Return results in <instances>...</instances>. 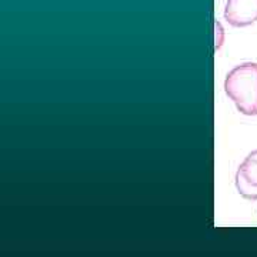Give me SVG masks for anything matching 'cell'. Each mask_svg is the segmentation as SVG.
Returning <instances> with one entry per match:
<instances>
[{
	"label": "cell",
	"mask_w": 257,
	"mask_h": 257,
	"mask_svg": "<svg viewBox=\"0 0 257 257\" xmlns=\"http://www.w3.org/2000/svg\"><path fill=\"white\" fill-rule=\"evenodd\" d=\"M224 92L246 116L257 114V63H241L231 69L224 80Z\"/></svg>",
	"instance_id": "6da1fadb"
},
{
	"label": "cell",
	"mask_w": 257,
	"mask_h": 257,
	"mask_svg": "<svg viewBox=\"0 0 257 257\" xmlns=\"http://www.w3.org/2000/svg\"><path fill=\"white\" fill-rule=\"evenodd\" d=\"M236 189L247 200H257V150L251 152L236 173Z\"/></svg>",
	"instance_id": "7a4b0ae2"
},
{
	"label": "cell",
	"mask_w": 257,
	"mask_h": 257,
	"mask_svg": "<svg viewBox=\"0 0 257 257\" xmlns=\"http://www.w3.org/2000/svg\"><path fill=\"white\" fill-rule=\"evenodd\" d=\"M214 26H216V49H219L221 46V42H223V28L219 22H216Z\"/></svg>",
	"instance_id": "277c9868"
},
{
	"label": "cell",
	"mask_w": 257,
	"mask_h": 257,
	"mask_svg": "<svg viewBox=\"0 0 257 257\" xmlns=\"http://www.w3.org/2000/svg\"><path fill=\"white\" fill-rule=\"evenodd\" d=\"M224 19L234 28H246L257 22V0H227Z\"/></svg>",
	"instance_id": "3957f363"
}]
</instances>
